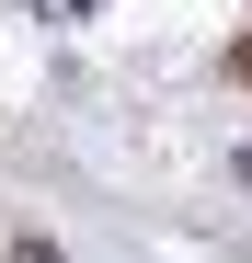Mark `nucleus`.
I'll use <instances>...</instances> for the list:
<instances>
[{
	"label": "nucleus",
	"instance_id": "1",
	"mask_svg": "<svg viewBox=\"0 0 252 263\" xmlns=\"http://www.w3.org/2000/svg\"><path fill=\"white\" fill-rule=\"evenodd\" d=\"M0 263H58V252H46V240H23V229H12V240H0Z\"/></svg>",
	"mask_w": 252,
	"mask_h": 263
},
{
	"label": "nucleus",
	"instance_id": "2",
	"mask_svg": "<svg viewBox=\"0 0 252 263\" xmlns=\"http://www.w3.org/2000/svg\"><path fill=\"white\" fill-rule=\"evenodd\" d=\"M229 80H241V92H252V34H241V46H229Z\"/></svg>",
	"mask_w": 252,
	"mask_h": 263
}]
</instances>
